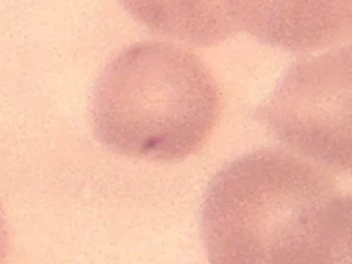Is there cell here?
<instances>
[{
	"label": "cell",
	"instance_id": "cell-1",
	"mask_svg": "<svg viewBox=\"0 0 352 264\" xmlns=\"http://www.w3.org/2000/svg\"><path fill=\"white\" fill-rule=\"evenodd\" d=\"M351 197L319 165L278 148L227 164L202 204L212 264H351Z\"/></svg>",
	"mask_w": 352,
	"mask_h": 264
},
{
	"label": "cell",
	"instance_id": "cell-2",
	"mask_svg": "<svg viewBox=\"0 0 352 264\" xmlns=\"http://www.w3.org/2000/svg\"><path fill=\"white\" fill-rule=\"evenodd\" d=\"M220 110L219 87L190 50L144 41L120 52L92 95L96 139L129 158L173 162L198 151Z\"/></svg>",
	"mask_w": 352,
	"mask_h": 264
},
{
	"label": "cell",
	"instance_id": "cell-3",
	"mask_svg": "<svg viewBox=\"0 0 352 264\" xmlns=\"http://www.w3.org/2000/svg\"><path fill=\"white\" fill-rule=\"evenodd\" d=\"M351 52L338 48L294 63L258 110L260 120L292 150L319 166H351Z\"/></svg>",
	"mask_w": 352,
	"mask_h": 264
},
{
	"label": "cell",
	"instance_id": "cell-4",
	"mask_svg": "<svg viewBox=\"0 0 352 264\" xmlns=\"http://www.w3.org/2000/svg\"><path fill=\"white\" fill-rule=\"evenodd\" d=\"M235 28L287 51H312L349 37L352 0H226Z\"/></svg>",
	"mask_w": 352,
	"mask_h": 264
},
{
	"label": "cell",
	"instance_id": "cell-5",
	"mask_svg": "<svg viewBox=\"0 0 352 264\" xmlns=\"http://www.w3.org/2000/svg\"><path fill=\"white\" fill-rule=\"evenodd\" d=\"M151 32L194 45H214L238 32L226 0H120Z\"/></svg>",
	"mask_w": 352,
	"mask_h": 264
},
{
	"label": "cell",
	"instance_id": "cell-6",
	"mask_svg": "<svg viewBox=\"0 0 352 264\" xmlns=\"http://www.w3.org/2000/svg\"><path fill=\"white\" fill-rule=\"evenodd\" d=\"M8 252H10V231H8L3 208L0 205V264L6 263Z\"/></svg>",
	"mask_w": 352,
	"mask_h": 264
}]
</instances>
